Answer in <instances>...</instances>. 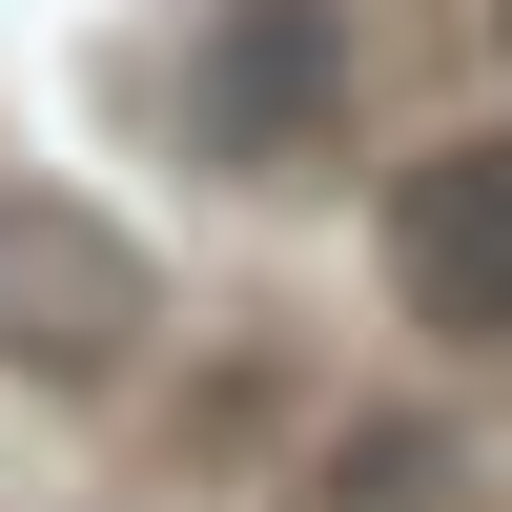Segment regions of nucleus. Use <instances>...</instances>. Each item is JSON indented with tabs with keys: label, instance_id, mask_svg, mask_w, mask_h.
Returning a JSON list of instances; mask_svg holds the SVG:
<instances>
[{
	"label": "nucleus",
	"instance_id": "nucleus-1",
	"mask_svg": "<svg viewBox=\"0 0 512 512\" xmlns=\"http://www.w3.org/2000/svg\"><path fill=\"white\" fill-rule=\"evenodd\" d=\"M328 123H349V21H328V0H205V41H185V144L226 164V185H287Z\"/></svg>",
	"mask_w": 512,
	"mask_h": 512
},
{
	"label": "nucleus",
	"instance_id": "nucleus-4",
	"mask_svg": "<svg viewBox=\"0 0 512 512\" xmlns=\"http://www.w3.org/2000/svg\"><path fill=\"white\" fill-rule=\"evenodd\" d=\"M492 41H512V0H492Z\"/></svg>",
	"mask_w": 512,
	"mask_h": 512
},
{
	"label": "nucleus",
	"instance_id": "nucleus-2",
	"mask_svg": "<svg viewBox=\"0 0 512 512\" xmlns=\"http://www.w3.org/2000/svg\"><path fill=\"white\" fill-rule=\"evenodd\" d=\"M390 308L431 349H512V123H472L390 185Z\"/></svg>",
	"mask_w": 512,
	"mask_h": 512
},
{
	"label": "nucleus",
	"instance_id": "nucleus-3",
	"mask_svg": "<svg viewBox=\"0 0 512 512\" xmlns=\"http://www.w3.org/2000/svg\"><path fill=\"white\" fill-rule=\"evenodd\" d=\"M123 328H144V246L82 226V205H0V349H41V369H123Z\"/></svg>",
	"mask_w": 512,
	"mask_h": 512
}]
</instances>
